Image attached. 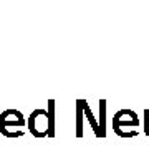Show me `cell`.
<instances>
[{
	"label": "cell",
	"mask_w": 149,
	"mask_h": 149,
	"mask_svg": "<svg viewBox=\"0 0 149 149\" xmlns=\"http://www.w3.org/2000/svg\"><path fill=\"white\" fill-rule=\"evenodd\" d=\"M28 131L35 138H48V111L43 108H38L32 111L28 118Z\"/></svg>",
	"instance_id": "obj_1"
},
{
	"label": "cell",
	"mask_w": 149,
	"mask_h": 149,
	"mask_svg": "<svg viewBox=\"0 0 149 149\" xmlns=\"http://www.w3.org/2000/svg\"><path fill=\"white\" fill-rule=\"evenodd\" d=\"M25 123V118L18 109H5L0 114V134L8 131V128H22Z\"/></svg>",
	"instance_id": "obj_2"
},
{
	"label": "cell",
	"mask_w": 149,
	"mask_h": 149,
	"mask_svg": "<svg viewBox=\"0 0 149 149\" xmlns=\"http://www.w3.org/2000/svg\"><path fill=\"white\" fill-rule=\"evenodd\" d=\"M139 126V119L138 114L133 109H119V111L113 116V128H138Z\"/></svg>",
	"instance_id": "obj_3"
},
{
	"label": "cell",
	"mask_w": 149,
	"mask_h": 149,
	"mask_svg": "<svg viewBox=\"0 0 149 149\" xmlns=\"http://www.w3.org/2000/svg\"><path fill=\"white\" fill-rule=\"evenodd\" d=\"M83 114H85V118L88 119V123L91 124L95 136L96 138H101V133H100V123L96 121V118L93 116V111H91V108L88 106V103H86L85 100H83Z\"/></svg>",
	"instance_id": "obj_4"
},
{
	"label": "cell",
	"mask_w": 149,
	"mask_h": 149,
	"mask_svg": "<svg viewBox=\"0 0 149 149\" xmlns=\"http://www.w3.org/2000/svg\"><path fill=\"white\" fill-rule=\"evenodd\" d=\"M83 100L76 101V136L83 138Z\"/></svg>",
	"instance_id": "obj_5"
},
{
	"label": "cell",
	"mask_w": 149,
	"mask_h": 149,
	"mask_svg": "<svg viewBox=\"0 0 149 149\" xmlns=\"http://www.w3.org/2000/svg\"><path fill=\"white\" fill-rule=\"evenodd\" d=\"M48 138L55 136V101L48 100Z\"/></svg>",
	"instance_id": "obj_6"
},
{
	"label": "cell",
	"mask_w": 149,
	"mask_h": 149,
	"mask_svg": "<svg viewBox=\"0 0 149 149\" xmlns=\"http://www.w3.org/2000/svg\"><path fill=\"white\" fill-rule=\"evenodd\" d=\"M100 133L101 138L106 136V101L100 100Z\"/></svg>",
	"instance_id": "obj_7"
},
{
	"label": "cell",
	"mask_w": 149,
	"mask_h": 149,
	"mask_svg": "<svg viewBox=\"0 0 149 149\" xmlns=\"http://www.w3.org/2000/svg\"><path fill=\"white\" fill-rule=\"evenodd\" d=\"M144 133L149 136V109H144Z\"/></svg>",
	"instance_id": "obj_8"
}]
</instances>
